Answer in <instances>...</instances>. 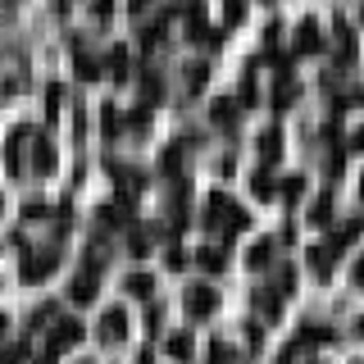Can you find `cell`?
<instances>
[{
    "mask_svg": "<svg viewBox=\"0 0 364 364\" xmlns=\"http://www.w3.org/2000/svg\"><path fill=\"white\" fill-rule=\"evenodd\" d=\"M100 333H105V341H119L123 333H128V318H123V310H109L105 318H100Z\"/></svg>",
    "mask_w": 364,
    "mask_h": 364,
    "instance_id": "1",
    "label": "cell"
},
{
    "mask_svg": "<svg viewBox=\"0 0 364 364\" xmlns=\"http://www.w3.org/2000/svg\"><path fill=\"white\" fill-rule=\"evenodd\" d=\"M50 264H55V255L50 250H41V255H28V269H23V278H46V273H50Z\"/></svg>",
    "mask_w": 364,
    "mask_h": 364,
    "instance_id": "2",
    "label": "cell"
},
{
    "mask_svg": "<svg viewBox=\"0 0 364 364\" xmlns=\"http://www.w3.org/2000/svg\"><path fill=\"white\" fill-rule=\"evenodd\" d=\"M91 296H96V273H77V278H73V301L87 305Z\"/></svg>",
    "mask_w": 364,
    "mask_h": 364,
    "instance_id": "3",
    "label": "cell"
},
{
    "mask_svg": "<svg viewBox=\"0 0 364 364\" xmlns=\"http://www.w3.org/2000/svg\"><path fill=\"white\" fill-rule=\"evenodd\" d=\"M187 310L196 314V318L210 314V310H214V291H210V287H196V291H191V301H187Z\"/></svg>",
    "mask_w": 364,
    "mask_h": 364,
    "instance_id": "4",
    "label": "cell"
},
{
    "mask_svg": "<svg viewBox=\"0 0 364 364\" xmlns=\"http://www.w3.org/2000/svg\"><path fill=\"white\" fill-rule=\"evenodd\" d=\"M77 337H82V328H77V323H68V318H64V323L60 328H55V337H50V346L55 350H60V346H73V341Z\"/></svg>",
    "mask_w": 364,
    "mask_h": 364,
    "instance_id": "5",
    "label": "cell"
},
{
    "mask_svg": "<svg viewBox=\"0 0 364 364\" xmlns=\"http://www.w3.org/2000/svg\"><path fill=\"white\" fill-rule=\"evenodd\" d=\"M168 355H173V360H191V337L173 333V337H168Z\"/></svg>",
    "mask_w": 364,
    "mask_h": 364,
    "instance_id": "6",
    "label": "cell"
},
{
    "mask_svg": "<svg viewBox=\"0 0 364 364\" xmlns=\"http://www.w3.org/2000/svg\"><path fill=\"white\" fill-rule=\"evenodd\" d=\"M296 41H301V50H318V23H301Z\"/></svg>",
    "mask_w": 364,
    "mask_h": 364,
    "instance_id": "7",
    "label": "cell"
},
{
    "mask_svg": "<svg viewBox=\"0 0 364 364\" xmlns=\"http://www.w3.org/2000/svg\"><path fill=\"white\" fill-rule=\"evenodd\" d=\"M196 259H200V269H205V273H219V269H223V250H214V246H205Z\"/></svg>",
    "mask_w": 364,
    "mask_h": 364,
    "instance_id": "8",
    "label": "cell"
},
{
    "mask_svg": "<svg viewBox=\"0 0 364 364\" xmlns=\"http://www.w3.org/2000/svg\"><path fill=\"white\" fill-rule=\"evenodd\" d=\"M269 255H273V242H259V246H250L246 259H250V269H269V264H264Z\"/></svg>",
    "mask_w": 364,
    "mask_h": 364,
    "instance_id": "9",
    "label": "cell"
},
{
    "mask_svg": "<svg viewBox=\"0 0 364 364\" xmlns=\"http://www.w3.org/2000/svg\"><path fill=\"white\" fill-rule=\"evenodd\" d=\"M32 155H37V168H55V151H50V141H37V146H32Z\"/></svg>",
    "mask_w": 364,
    "mask_h": 364,
    "instance_id": "10",
    "label": "cell"
},
{
    "mask_svg": "<svg viewBox=\"0 0 364 364\" xmlns=\"http://www.w3.org/2000/svg\"><path fill=\"white\" fill-rule=\"evenodd\" d=\"M250 187H255V196H273V182H269V173H255V178H250Z\"/></svg>",
    "mask_w": 364,
    "mask_h": 364,
    "instance_id": "11",
    "label": "cell"
},
{
    "mask_svg": "<svg viewBox=\"0 0 364 364\" xmlns=\"http://www.w3.org/2000/svg\"><path fill=\"white\" fill-rule=\"evenodd\" d=\"M128 291H136V296H151V278H141V273H136V278H128Z\"/></svg>",
    "mask_w": 364,
    "mask_h": 364,
    "instance_id": "12",
    "label": "cell"
},
{
    "mask_svg": "<svg viewBox=\"0 0 364 364\" xmlns=\"http://www.w3.org/2000/svg\"><path fill=\"white\" fill-rule=\"evenodd\" d=\"M259 146H264V159H273V155H278V132H264Z\"/></svg>",
    "mask_w": 364,
    "mask_h": 364,
    "instance_id": "13",
    "label": "cell"
},
{
    "mask_svg": "<svg viewBox=\"0 0 364 364\" xmlns=\"http://www.w3.org/2000/svg\"><path fill=\"white\" fill-rule=\"evenodd\" d=\"M301 187H305L301 178H287V182H282V196H287V200H296V196H301Z\"/></svg>",
    "mask_w": 364,
    "mask_h": 364,
    "instance_id": "14",
    "label": "cell"
},
{
    "mask_svg": "<svg viewBox=\"0 0 364 364\" xmlns=\"http://www.w3.org/2000/svg\"><path fill=\"white\" fill-rule=\"evenodd\" d=\"M350 146H355V151H364V128H360L355 136H350Z\"/></svg>",
    "mask_w": 364,
    "mask_h": 364,
    "instance_id": "15",
    "label": "cell"
},
{
    "mask_svg": "<svg viewBox=\"0 0 364 364\" xmlns=\"http://www.w3.org/2000/svg\"><path fill=\"white\" fill-rule=\"evenodd\" d=\"M141 5H146V0H132V9H141Z\"/></svg>",
    "mask_w": 364,
    "mask_h": 364,
    "instance_id": "16",
    "label": "cell"
},
{
    "mask_svg": "<svg viewBox=\"0 0 364 364\" xmlns=\"http://www.w3.org/2000/svg\"><path fill=\"white\" fill-rule=\"evenodd\" d=\"M360 196H364V178H360Z\"/></svg>",
    "mask_w": 364,
    "mask_h": 364,
    "instance_id": "17",
    "label": "cell"
}]
</instances>
